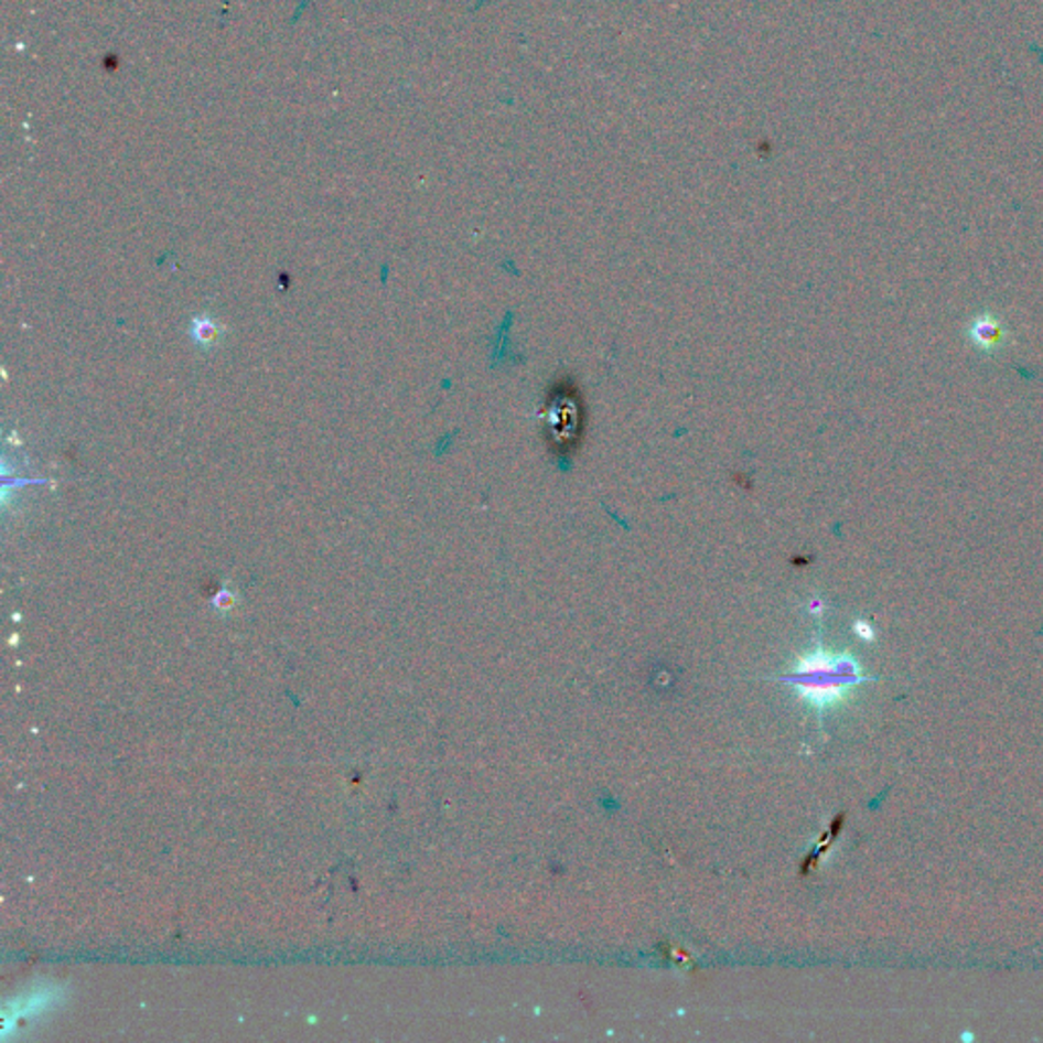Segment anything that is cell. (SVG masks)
<instances>
[{"label":"cell","mask_w":1043,"mask_h":1043,"mask_svg":"<svg viewBox=\"0 0 1043 1043\" xmlns=\"http://www.w3.org/2000/svg\"><path fill=\"white\" fill-rule=\"evenodd\" d=\"M857 632L860 634V638H867V641H872V636H874L872 630L869 628V624H864V622H858Z\"/></svg>","instance_id":"3957f363"},{"label":"cell","mask_w":1043,"mask_h":1043,"mask_svg":"<svg viewBox=\"0 0 1043 1043\" xmlns=\"http://www.w3.org/2000/svg\"><path fill=\"white\" fill-rule=\"evenodd\" d=\"M787 681L807 703L817 709H828L840 703L862 681V677L852 656L817 650L803 656Z\"/></svg>","instance_id":"6da1fadb"},{"label":"cell","mask_w":1043,"mask_h":1043,"mask_svg":"<svg viewBox=\"0 0 1043 1043\" xmlns=\"http://www.w3.org/2000/svg\"><path fill=\"white\" fill-rule=\"evenodd\" d=\"M972 336L977 338V343H980L982 347H990V345H994V343L1001 338V329H999L997 322L977 321L975 322Z\"/></svg>","instance_id":"7a4b0ae2"}]
</instances>
